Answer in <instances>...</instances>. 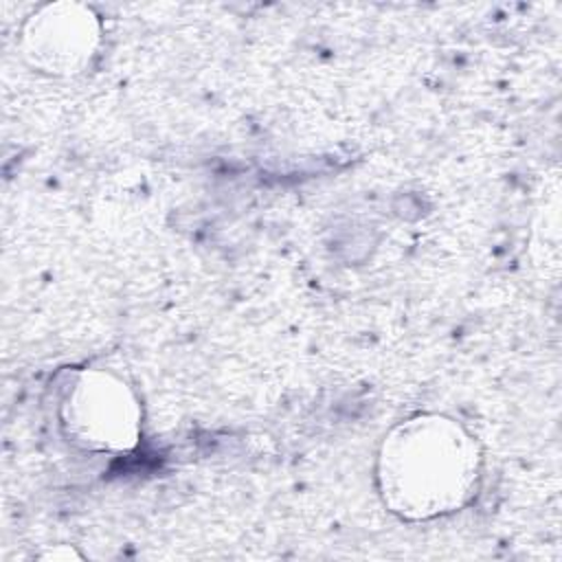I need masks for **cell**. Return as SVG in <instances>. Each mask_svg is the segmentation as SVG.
Listing matches in <instances>:
<instances>
[{
	"label": "cell",
	"instance_id": "2",
	"mask_svg": "<svg viewBox=\"0 0 562 562\" xmlns=\"http://www.w3.org/2000/svg\"><path fill=\"white\" fill-rule=\"evenodd\" d=\"M70 430L97 448H130L138 435V406L130 389L108 373H83L66 400Z\"/></svg>",
	"mask_w": 562,
	"mask_h": 562
},
{
	"label": "cell",
	"instance_id": "3",
	"mask_svg": "<svg viewBox=\"0 0 562 562\" xmlns=\"http://www.w3.org/2000/svg\"><path fill=\"white\" fill-rule=\"evenodd\" d=\"M26 55L48 72H77L92 55L97 24L81 7L44 9L26 26Z\"/></svg>",
	"mask_w": 562,
	"mask_h": 562
},
{
	"label": "cell",
	"instance_id": "1",
	"mask_svg": "<svg viewBox=\"0 0 562 562\" xmlns=\"http://www.w3.org/2000/svg\"><path fill=\"white\" fill-rule=\"evenodd\" d=\"M479 474L472 437L441 415L413 417L384 437L378 481L386 505L413 520L463 505Z\"/></svg>",
	"mask_w": 562,
	"mask_h": 562
}]
</instances>
